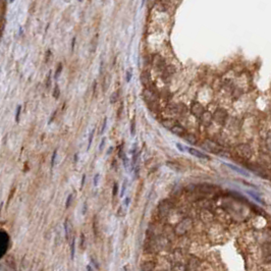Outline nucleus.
<instances>
[{"mask_svg": "<svg viewBox=\"0 0 271 271\" xmlns=\"http://www.w3.org/2000/svg\"><path fill=\"white\" fill-rule=\"evenodd\" d=\"M235 153L237 154V156L240 157L241 159H244V160L250 159L252 156L251 148H250L249 145H246V144H242V145L237 146L235 148Z\"/></svg>", "mask_w": 271, "mask_h": 271, "instance_id": "obj_1", "label": "nucleus"}, {"mask_svg": "<svg viewBox=\"0 0 271 271\" xmlns=\"http://www.w3.org/2000/svg\"><path fill=\"white\" fill-rule=\"evenodd\" d=\"M192 227V220L190 218H184L182 221H180L175 227V233L177 235H182Z\"/></svg>", "mask_w": 271, "mask_h": 271, "instance_id": "obj_2", "label": "nucleus"}, {"mask_svg": "<svg viewBox=\"0 0 271 271\" xmlns=\"http://www.w3.org/2000/svg\"><path fill=\"white\" fill-rule=\"evenodd\" d=\"M143 97L147 103H155L157 101V94L150 88H146L144 90Z\"/></svg>", "mask_w": 271, "mask_h": 271, "instance_id": "obj_3", "label": "nucleus"}, {"mask_svg": "<svg viewBox=\"0 0 271 271\" xmlns=\"http://www.w3.org/2000/svg\"><path fill=\"white\" fill-rule=\"evenodd\" d=\"M7 244H8V237L6 233H4L2 230H0V258L4 255L7 249Z\"/></svg>", "mask_w": 271, "mask_h": 271, "instance_id": "obj_4", "label": "nucleus"}, {"mask_svg": "<svg viewBox=\"0 0 271 271\" xmlns=\"http://www.w3.org/2000/svg\"><path fill=\"white\" fill-rule=\"evenodd\" d=\"M213 117H214V119H215L217 122L223 123L224 121H225V119H226V117H227V112L225 111L224 109H222V108H219V109H217L215 111V113H214Z\"/></svg>", "mask_w": 271, "mask_h": 271, "instance_id": "obj_5", "label": "nucleus"}, {"mask_svg": "<svg viewBox=\"0 0 271 271\" xmlns=\"http://www.w3.org/2000/svg\"><path fill=\"white\" fill-rule=\"evenodd\" d=\"M171 206H172V205H171L168 201L162 202L161 204L159 205V207H158V212L160 213L161 217H163V216L167 215L168 212H169V210H170Z\"/></svg>", "mask_w": 271, "mask_h": 271, "instance_id": "obj_6", "label": "nucleus"}, {"mask_svg": "<svg viewBox=\"0 0 271 271\" xmlns=\"http://www.w3.org/2000/svg\"><path fill=\"white\" fill-rule=\"evenodd\" d=\"M191 112H192L196 117L199 118L202 115V113L204 112V108H203V106H202L199 102H195V103L192 105V107H191Z\"/></svg>", "mask_w": 271, "mask_h": 271, "instance_id": "obj_7", "label": "nucleus"}, {"mask_svg": "<svg viewBox=\"0 0 271 271\" xmlns=\"http://www.w3.org/2000/svg\"><path fill=\"white\" fill-rule=\"evenodd\" d=\"M202 147H203V148H206L207 150L211 151V152H213V153H219V151H220L219 146L216 145L215 143H213V142H211V141H206L205 142V144L202 145Z\"/></svg>", "mask_w": 271, "mask_h": 271, "instance_id": "obj_8", "label": "nucleus"}, {"mask_svg": "<svg viewBox=\"0 0 271 271\" xmlns=\"http://www.w3.org/2000/svg\"><path fill=\"white\" fill-rule=\"evenodd\" d=\"M200 120H201V122L204 124V126H209L211 123V121H212V114H211L210 112H203L202 113V115L199 117Z\"/></svg>", "mask_w": 271, "mask_h": 271, "instance_id": "obj_9", "label": "nucleus"}, {"mask_svg": "<svg viewBox=\"0 0 271 271\" xmlns=\"http://www.w3.org/2000/svg\"><path fill=\"white\" fill-rule=\"evenodd\" d=\"M197 189L200 191V192H202V193H213V192H215L216 187L211 186V184H200V186H198Z\"/></svg>", "mask_w": 271, "mask_h": 271, "instance_id": "obj_10", "label": "nucleus"}, {"mask_svg": "<svg viewBox=\"0 0 271 271\" xmlns=\"http://www.w3.org/2000/svg\"><path fill=\"white\" fill-rule=\"evenodd\" d=\"M170 130L173 132V134H177V136H179V137H184V134H186V130H184V128H182L180 124H176L175 123L174 126H172V128H170Z\"/></svg>", "mask_w": 271, "mask_h": 271, "instance_id": "obj_11", "label": "nucleus"}, {"mask_svg": "<svg viewBox=\"0 0 271 271\" xmlns=\"http://www.w3.org/2000/svg\"><path fill=\"white\" fill-rule=\"evenodd\" d=\"M188 150H189V153H190V154L194 155V156L198 157V158H201V159H210V157H209L208 155L200 152L199 150H196V149H194V148H188Z\"/></svg>", "mask_w": 271, "mask_h": 271, "instance_id": "obj_12", "label": "nucleus"}, {"mask_svg": "<svg viewBox=\"0 0 271 271\" xmlns=\"http://www.w3.org/2000/svg\"><path fill=\"white\" fill-rule=\"evenodd\" d=\"M153 63H154L155 66L158 67L159 70H163V68H165V63H164V60L160 57V56H155Z\"/></svg>", "mask_w": 271, "mask_h": 271, "instance_id": "obj_13", "label": "nucleus"}, {"mask_svg": "<svg viewBox=\"0 0 271 271\" xmlns=\"http://www.w3.org/2000/svg\"><path fill=\"white\" fill-rule=\"evenodd\" d=\"M141 82H142V84H143L144 86H146V87H148V86L150 85V74H149L147 72H142V74H141Z\"/></svg>", "mask_w": 271, "mask_h": 271, "instance_id": "obj_14", "label": "nucleus"}, {"mask_svg": "<svg viewBox=\"0 0 271 271\" xmlns=\"http://www.w3.org/2000/svg\"><path fill=\"white\" fill-rule=\"evenodd\" d=\"M226 166H228L229 168H231V169H233V170H235L237 172H239V173H241V174H243V175H245V176H248V172H247L246 170H244V169H242V168H239V167H237V166H235V165H232V164H225Z\"/></svg>", "mask_w": 271, "mask_h": 271, "instance_id": "obj_15", "label": "nucleus"}, {"mask_svg": "<svg viewBox=\"0 0 271 271\" xmlns=\"http://www.w3.org/2000/svg\"><path fill=\"white\" fill-rule=\"evenodd\" d=\"M184 140H186L187 142H189V143H191V144H196V143H197V139H196L195 136H193V134L186 132V134H184Z\"/></svg>", "mask_w": 271, "mask_h": 271, "instance_id": "obj_16", "label": "nucleus"}, {"mask_svg": "<svg viewBox=\"0 0 271 271\" xmlns=\"http://www.w3.org/2000/svg\"><path fill=\"white\" fill-rule=\"evenodd\" d=\"M174 124H175V121L173 120V119H166V120L162 121V126H163L164 128H168V130H170Z\"/></svg>", "mask_w": 271, "mask_h": 271, "instance_id": "obj_17", "label": "nucleus"}, {"mask_svg": "<svg viewBox=\"0 0 271 271\" xmlns=\"http://www.w3.org/2000/svg\"><path fill=\"white\" fill-rule=\"evenodd\" d=\"M141 269H142V270H146V271L153 270V269H154V263H152V262L145 263V264H144L143 266L141 267Z\"/></svg>", "mask_w": 271, "mask_h": 271, "instance_id": "obj_18", "label": "nucleus"}, {"mask_svg": "<svg viewBox=\"0 0 271 271\" xmlns=\"http://www.w3.org/2000/svg\"><path fill=\"white\" fill-rule=\"evenodd\" d=\"M121 159H122L123 166H124V168H126V170H128V167H130V160H128V158L126 156V155H123V157L121 158Z\"/></svg>", "mask_w": 271, "mask_h": 271, "instance_id": "obj_19", "label": "nucleus"}, {"mask_svg": "<svg viewBox=\"0 0 271 271\" xmlns=\"http://www.w3.org/2000/svg\"><path fill=\"white\" fill-rule=\"evenodd\" d=\"M118 95H119L118 92H114L111 96H110V102H111L112 104L115 103V102L117 101V99H118Z\"/></svg>", "mask_w": 271, "mask_h": 271, "instance_id": "obj_20", "label": "nucleus"}, {"mask_svg": "<svg viewBox=\"0 0 271 271\" xmlns=\"http://www.w3.org/2000/svg\"><path fill=\"white\" fill-rule=\"evenodd\" d=\"M134 134H136V122H134V119H132V124H130V134L134 137Z\"/></svg>", "mask_w": 271, "mask_h": 271, "instance_id": "obj_21", "label": "nucleus"}, {"mask_svg": "<svg viewBox=\"0 0 271 271\" xmlns=\"http://www.w3.org/2000/svg\"><path fill=\"white\" fill-rule=\"evenodd\" d=\"M74 244H76V243H74V239H72V247H70V248H72V249H70V250H72V252H70V256H72V259H74V248H76Z\"/></svg>", "mask_w": 271, "mask_h": 271, "instance_id": "obj_22", "label": "nucleus"}, {"mask_svg": "<svg viewBox=\"0 0 271 271\" xmlns=\"http://www.w3.org/2000/svg\"><path fill=\"white\" fill-rule=\"evenodd\" d=\"M94 132L95 130L93 128V130L91 132H90V137H89V145H88V150L90 149V147H91V144H92V140H93V136H94Z\"/></svg>", "mask_w": 271, "mask_h": 271, "instance_id": "obj_23", "label": "nucleus"}, {"mask_svg": "<svg viewBox=\"0 0 271 271\" xmlns=\"http://www.w3.org/2000/svg\"><path fill=\"white\" fill-rule=\"evenodd\" d=\"M117 191H118V184H117V182H114V184H113V190H112V195H113V197L116 196Z\"/></svg>", "mask_w": 271, "mask_h": 271, "instance_id": "obj_24", "label": "nucleus"}, {"mask_svg": "<svg viewBox=\"0 0 271 271\" xmlns=\"http://www.w3.org/2000/svg\"><path fill=\"white\" fill-rule=\"evenodd\" d=\"M106 126H107V117H105V118H104V122H103V124H102V128L100 130V134H102L104 132H105Z\"/></svg>", "mask_w": 271, "mask_h": 271, "instance_id": "obj_25", "label": "nucleus"}, {"mask_svg": "<svg viewBox=\"0 0 271 271\" xmlns=\"http://www.w3.org/2000/svg\"><path fill=\"white\" fill-rule=\"evenodd\" d=\"M248 194H249V195H251L252 197H253L255 200H257V201L259 202V203H261V204H263V201H261V199H260V198H259V197H258L257 195H255V194H254V193H252V192H248Z\"/></svg>", "mask_w": 271, "mask_h": 271, "instance_id": "obj_26", "label": "nucleus"}, {"mask_svg": "<svg viewBox=\"0 0 271 271\" xmlns=\"http://www.w3.org/2000/svg\"><path fill=\"white\" fill-rule=\"evenodd\" d=\"M53 96L55 99H57L59 97V88L58 86H55V89H54V93H53Z\"/></svg>", "mask_w": 271, "mask_h": 271, "instance_id": "obj_27", "label": "nucleus"}, {"mask_svg": "<svg viewBox=\"0 0 271 271\" xmlns=\"http://www.w3.org/2000/svg\"><path fill=\"white\" fill-rule=\"evenodd\" d=\"M230 195H232L233 197H235V198H238V200H241V201H245V198L243 197L242 195H240V194H238V193H230Z\"/></svg>", "mask_w": 271, "mask_h": 271, "instance_id": "obj_28", "label": "nucleus"}, {"mask_svg": "<svg viewBox=\"0 0 271 271\" xmlns=\"http://www.w3.org/2000/svg\"><path fill=\"white\" fill-rule=\"evenodd\" d=\"M72 194H70L68 197H67V200H66V203H65V206H66V208H68L70 205V202H72Z\"/></svg>", "mask_w": 271, "mask_h": 271, "instance_id": "obj_29", "label": "nucleus"}, {"mask_svg": "<svg viewBox=\"0 0 271 271\" xmlns=\"http://www.w3.org/2000/svg\"><path fill=\"white\" fill-rule=\"evenodd\" d=\"M126 180H124V182H123V184H122V189H121L120 197H123V195H124V191H126Z\"/></svg>", "mask_w": 271, "mask_h": 271, "instance_id": "obj_30", "label": "nucleus"}, {"mask_svg": "<svg viewBox=\"0 0 271 271\" xmlns=\"http://www.w3.org/2000/svg\"><path fill=\"white\" fill-rule=\"evenodd\" d=\"M171 269H172V270H188V269H187L186 267L182 266V265H180V266H174Z\"/></svg>", "mask_w": 271, "mask_h": 271, "instance_id": "obj_31", "label": "nucleus"}, {"mask_svg": "<svg viewBox=\"0 0 271 271\" xmlns=\"http://www.w3.org/2000/svg\"><path fill=\"white\" fill-rule=\"evenodd\" d=\"M99 177H100V175H99L98 173H97V174L94 176V186H95V187H97V186H98V180H99Z\"/></svg>", "mask_w": 271, "mask_h": 271, "instance_id": "obj_32", "label": "nucleus"}, {"mask_svg": "<svg viewBox=\"0 0 271 271\" xmlns=\"http://www.w3.org/2000/svg\"><path fill=\"white\" fill-rule=\"evenodd\" d=\"M61 70H62V65H61V64H59V66H58V70H56V74H55V78H58L59 74H60V72H61Z\"/></svg>", "mask_w": 271, "mask_h": 271, "instance_id": "obj_33", "label": "nucleus"}, {"mask_svg": "<svg viewBox=\"0 0 271 271\" xmlns=\"http://www.w3.org/2000/svg\"><path fill=\"white\" fill-rule=\"evenodd\" d=\"M105 141H106V139L105 138H103V139H102V142H101V144H100V146H99V150H103L104 145H105Z\"/></svg>", "mask_w": 271, "mask_h": 271, "instance_id": "obj_34", "label": "nucleus"}, {"mask_svg": "<svg viewBox=\"0 0 271 271\" xmlns=\"http://www.w3.org/2000/svg\"><path fill=\"white\" fill-rule=\"evenodd\" d=\"M20 109H22V107H20V106H18V112H16V121H18V118H20Z\"/></svg>", "mask_w": 271, "mask_h": 271, "instance_id": "obj_35", "label": "nucleus"}, {"mask_svg": "<svg viewBox=\"0 0 271 271\" xmlns=\"http://www.w3.org/2000/svg\"><path fill=\"white\" fill-rule=\"evenodd\" d=\"M130 78H132V72H130V70H128V72H126V82H130Z\"/></svg>", "mask_w": 271, "mask_h": 271, "instance_id": "obj_36", "label": "nucleus"}, {"mask_svg": "<svg viewBox=\"0 0 271 271\" xmlns=\"http://www.w3.org/2000/svg\"><path fill=\"white\" fill-rule=\"evenodd\" d=\"M84 242H85V235H84V233H82L81 235V248L82 249H84Z\"/></svg>", "mask_w": 271, "mask_h": 271, "instance_id": "obj_37", "label": "nucleus"}, {"mask_svg": "<svg viewBox=\"0 0 271 271\" xmlns=\"http://www.w3.org/2000/svg\"><path fill=\"white\" fill-rule=\"evenodd\" d=\"M56 151H54V153H53V156H52V159H51V166L53 167L54 166V161H55V158H56Z\"/></svg>", "mask_w": 271, "mask_h": 271, "instance_id": "obj_38", "label": "nucleus"}, {"mask_svg": "<svg viewBox=\"0 0 271 271\" xmlns=\"http://www.w3.org/2000/svg\"><path fill=\"white\" fill-rule=\"evenodd\" d=\"M123 155H124V154H123L122 147H121V146H120V147H119V150H118V157H119V158H122V157H123Z\"/></svg>", "mask_w": 271, "mask_h": 271, "instance_id": "obj_39", "label": "nucleus"}, {"mask_svg": "<svg viewBox=\"0 0 271 271\" xmlns=\"http://www.w3.org/2000/svg\"><path fill=\"white\" fill-rule=\"evenodd\" d=\"M176 147L179 149V151H182V152H184V147L182 145V144H176Z\"/></svg>", "mask_w": 271, "mask_h": 271, "instance_id": "obj_40", "label": "nucleus"}, {"mask_svg": "<svg viewBox=\"0 0 271 271\" xmlns=\"http://www.w3.org/2000/svg\"><path fill=\"white\" fill-rule=\"evenodd\" d=\"M85 180H86V175L84 174L83 177H82V182H81V189H83L84 184H85Z\"/></svg>", "mask_w": 271, "mask_h": 271, "instance_id": "obj_41", "label": "nucleus"}, {"mask_svg": "<svg viewBox=\"0 0 271 271\" xmlns=\"http://www.w3.org/2000/svg\"><path fill=\"white\" fill-rule=\"evenodd\" d=\"M86 212H87V203H85V204H84V209H83V214H84V215L86 214Z\"/></svg>", "mask_w": 271, "mask_h": 271, "instance_id": "obj_42", "label": "nucleus"}, {"mask_svg": "<svg viewBox=\"0 0 271 271\" xmlns=\"http://www.w3.org/2000/svg\"><path fill=\"white\" fill-rule=\"evenodd\" d=\"M91 260H92V262L94 263V265H95V266H96V268H97V269H99V265H98V263H97L96 261H95L94 259H93V258H92V259H91Z\"/></svg>", "mask_w": 271, "mask_h": 271, "instance_id": "obj_43", "label": "nucleus"}, {"mask_svg": "<svg viewBox=\"0 0 271 271\" xmlns=\"http://www.w3.org/2000/svg\"><path fill=\"white\" fill-rule=\"evenodd\" d=\"M122 103H121V105H120V108H119V112H118V114H117V116H120V114H121V111H122Z\"/></svg>", "mask_w": 271, "mask_h": 271, "instance_id": "obj_44", "label": "nucleus"}, {"mask_svg": "<svg viewBox=\"0 0 271 271\" xmlns=\"http://www.w3.org/2000/svg\"><path fill=\"white\" fill-rule=\"evenodd\" d=\"M126 200L124 201V205H126V206H128V203H130V198H126Z\"/></svg>", "mask_w": 271, "mask_h": 271, "instance_id": "obj_45", "label": "nucleus"}, {"mask_svg": "<svg viewBox=\"0 0 271 271\" xmlns=\"http://www.w3.org/2000/svg\"><path fill=\"white\" fill-rule=\"evenodd\" d=\"M78 154H76V155H74V161H78Z\"/></svg>", "mask_w": 271, "mask_h": 271, "instance_id": "obj_46", "label": "nucleus"}, {"mask_svg": "<svg viewBox=\"0 0 271 271\" xmlns=\"http://www.w3.org/2000/svg\"><path fill=\"white\" fill-rule=\"evenodd\" d=\"M87 270H89V271H91V270H92V268H91V266H89V265H88V266H87Z\"/></svg>", "mask_w": 271, "mask_h": 271, "instance_id": "obj_47", "label": "nucleus"}, {"mask_svg": "<svg viewBox=\"0 0 271 271\" xmlns=\"http://www.w3.org/2000/svg\"><path fill=\"white\" fill-rule=\"evenodd\" d=\"M10 1H11V2H12V1H14V0H10Z\"/></svg>", "mask_w": 271, "mask_h": 271, "instance_id": "obj_48", "label": "nucleus"}]
</instances>
